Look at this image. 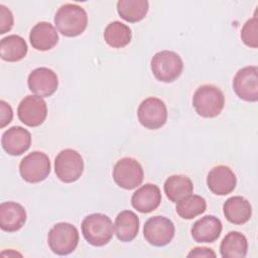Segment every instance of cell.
Returning a JSON list of instances; mask_svg holds the SVG:
<instances>
[{"label":"cell","instance_id":"d4e9b609","mask_svg":"<svg viewBox=\"0 0 258 258\" xmlns=\"http://www.w3.org/2000/svg\"><path fill=\"white\" fill-rule=\"evenodd\" d=\"M149 3L146 0H119L117 11L122 19L127 22H138L142 20L148 12Z\"/></svg>","mask_w":258,"mask_h":258},{"label":"cell","instance_id":"30bf717a","mask_svg":"<svg viewBox=\"0 0 258 258\" xmlns=\"http://www.w3.org/2000/svg\"><path fill=\"white\" fill-rule=\"evenodd\" d=\"M140 124L150 130L161 128L167 120V109L163 101L155 97L146 98L137 110Z\"/></svg>","mask_w":258,"mask_h":258},{"label":"cell","instance_id":"83f0119b","mask_svg":"<svg viewBox=\"0 0 258 258\" xmlns=\"http://www.w3.org/2000/svg\"><path fill=\"white\" fill-rule=\"evenodd\" d=\"M241 39L249 47L257 48L258 47V19L257 16H254L251 19H248L242 27L241 30Z\"/></svg>","mask_w":258,"mask_h":258},{"label":"cell","instance_id":"8fae6325","mask_svg":"<svg viewBox=\"0 0 258 258\" xmlns=\"http://www.w3.org/2000/svg\"><path fill=\"white\" fill-rule=\"evenodd\" d=\"M233 90L246 102L258 101V69L248 66L240 69L233 79Z\"/></svg>","mask_w":258,"mask_h":258},{"label":"cell","instance_id":"ffe728a7","mask_svg":"<svg viewBox=\"0 0 258 258\" xmlns=\"http://www.w3.org/2000/svg\"><path fill=\"white\" fill-rule=\"evenodd\" d=\"M223 212L230 223L242 225L250 220L252 216V207L245 198L235 196L229 198L224 203Z\"/></svg>","mask_w":258,"mask_h":258},{"label":"cell","instance_id":"484cf974","mask_svg":"<svg viewBox=\"0 0 258 258\" xmlns=\"http://www.w3.org/2000/svg\"><path fill=\"white\" fill-rule=\"evenodd\" d=\"M131 37L132 32L129 26L120 21L109 23L104 30V39L106 43L113 48L126 46L131 41Z\"/></svg>","mask_w":258,"mask_h":258},{"label":"cell","instance_id":"f1b7e54d","mask_svg":"<svg viewBox=\"0 0 258 258\" xmlns=\"http://www.w3.org/2000/svg\"><path fill=\"white\" fill-rule=\"evenodd\" d=\"M14 23L12 12L4 5H0V33L4 34L11 30Z\"/></svg>","mask_w":258,"mask_h":258},{"label":"cell","instance_id":"d6986e66","mask_svg":"<svg viewBox=\"0 0 258 258\" xmlns=\"http://www.w3.org/2000/svg\"><path fill=\"white\" fill-rule=\"evenodd\" d=\"M29 41L33 48L40 51L51 49L58 41V34L52 24L46 21L36 23L29 33Z\"/></svg>","mask_w":258,"mask_h":258},{"label":"cell","instance_id":"6da1fadb","mask_svg":"<svg viewBox=\"0 0 258 258\" xmlns=\"http://www.w3.org/2000/svg\"><path fill=\"white\" fill-rule=\"evenodd\" d=\"M54 24L62 35L75 37L85 31L88 15L82 6L72 3L63 4L54 15Z\"/></svg>","mask_w":258,"mask_h":258},{"label":"cell","instance_id":"7a4b0ae2","mask_svg":"<svg viewBox=\"0 0 258 258\" xmlns=\"http://www.w3.org/2000/svg\"><path fill=\"white\" fill-rule=\"evenodd\" d=\"M225 105L223 92L214 85L199 87L192 96V106L196 112L204 118L218 116Z\"/></svg>","mask_w":258,"mask_h":258},{"label":"cell","instance_id":"44dd1931","mask_svg":"<svg viewBox=\"0 0 258 258\" xmlns=\"http://www.w3.org/2000/svg\"><path fill=\"white\" fill-rule=\"evenodd\" d=\"M139 231V218L129 210L122 211L115 219L114 232L121 242H130L135 239Z\"/></svg>","mask_w":258,"mask_h":258},{"label":"cell","instance_id":"277c9868","mask_svg":"<svg viewBox=\"0 0 258 258\" xmlns=\"http://www.w3.org/2000/svg\"><path fill=\"white\" fill-rule=\"evenodd\" d=\"M150 67L156 80L163 83H171L181 75L183 62L176 52L161 50L152 56Z\"/></svg>","mask_w":258,"mask_h":258},{"label":"cell","instance_id":"f546056e","mask_svg":"<svg viewBox=\"0 0 258 258\" xmlns=\"http://www.w3.org/2000/svg\"><path fill=\"white\" fill-rule=\"evenodd\" d=\"M0 127L4 128L8 125L13 118V111L11 106L4 100L0 101Z\"/></svg>","mask_w":258,"mask_h":258},{"label":"cell","instance_id":"5b68a950","mask_svg":"<svg viewBox=\"0 0 258 258\" xmlns=\"http://www.w3.org/2000/svg\"><path fill=\"white\" fill-rule=\"evenodd\" d=\"M79 231L70 224L60 222L55 224L47 234V243L50 250L56 255L72 253L79 244Z\"/></svg>","mask_w":258,"mask_h":258},{"label":"cell","instance_id":"8992f818","mask_svg":"<svg viewBox=\"0 0 258 258\" xmlns=\"http://www.w3.org/2000/svg\"><path fill=\"white\" fill-rule=\"evenodd\" d=\"M54 171L60 181L66 183L75 182L84 171L83 157L74 149H63L55 157Z\"/></svg>","mask_w":258,"mask_h":258},{"label":"cell","instance_id":"603a6c76","mask_svg":"<svg viewBox=\"0 0 258 258\" xmlns=\"http://www.w3.org/2000/svg\"><path fill=\"white\" fill-rule=\"evenodd\" d=\"M247 252V239L240 232H229L220 245V253L223 258H244Z\"/></svg>","mask_w":258,"mask_h":258},{"label":"cell","instance_id":"9c48e42d","mask_svg":"<svg viewBox=\"0 0 258 258\" xmlns=\"http://www.w3.org/2000/svg\"><path fill=\"white\" fill-rule=\"evenodd\" d=\"M174 225L166 217L154 216L149 218L143 227V235L145 240L152 246L162 247L174 237Z\"/></svg>","mask_w":258,"mask_h":258},{"label":"cell","instance_id":"7c38bea8","mask_svg":"<svg viewBox=\"0 0 258 258\" xmlns=\"http://www.w3.org/2000/svg\"><path fill=\"white\" fill-rule=\"evenodd\" d=\"M17 115L24 125L37 127L44 122L47 116L46 103L39 96L28 95L19 103Z\"/></svg>","mask_w":258,"mask_h":258},{"label":"cell","instance_id":"ac0fdd59","mask_svg":"<svg viewBox=\"0 0 258 258\" xmlns=\"http://www.w3.org/2000/svg\"><path fill=\"white\" fill-rule=\"evenodd\" d=\"M26 222V211L18 203L4 202L0 205V228L5 232H16Z\"/></svg>","mask_w":258,"mask_h":258},{"label":"cell","instance_id":"2e32d148","mask_svg":"<svg viewBox=\"0 0 258 258\" xmlns=\"http://www.w3.org/2000/svg\"><path fill=\"white\" fill-rule=\"evenodd\" d=\"M222 229L221 220L215 216L208 215L195 222L190 233L198 243H213L220 237Z\"/></svg>","mask_w":258,"mask_h":258},{"label":"cell","instance_id":"e0dca14e","mask_svg":"<svg viewBox=\"0 0 258 258\" xmlns=\"http://www.w3.org/2000/svg\"><path fill=\"white\" fill-rule=\"evenodd\" d=\"M161 202V192L157 185L146 183L140 186L131 198L132 207L140 213L147 214L158 208Z\"/></svg>","mask_w":258,"mask_h":258},{"label":"cell","instance_id":"ba28073f","mask_svg":"<svg viewBox=\"0 0 258 258\" xmlns=\"http://www.w3.org/2000/svg\"><path fill=\"white\" fill-rule=\"evenodd\" d=\"M144 172L141 164L132 157L119 159L113 169V179L124 189H133L143 181Z\"/></svg>","mask_w":258,"mask_h":258},{"label":"cell","instance_id":"5bb4252c","mask_svg":"<svg viewBox=\"0 0 258 258\" xmlns=\"http://www.w3.org/2000/svg\"><path fill=\"white\" fill-rule=\"evenodd\" d=\"M207 184L213 194L217 196H226L235 189L237 177L229 166L218 165L209 171Z\"/></svg>","mask_w":258,"mask_h":258},{"label":"cell","instance_id":"7402d4cb","mask_svg":"<svg viewBox=\"0 0 258 258\" xmlns=\"http://www.w3.org/2000/svg\"><path fill=\"white\" fill-rule=\"evenodd\" d=\"M163 189L167 199L176 204L192 194L194 184L189 177L181 174H174L166 178Z\"/></svg>","mask_w":258,"mask_h":258},{"label":"cell","instance_id":"4dcf8cb0","mask_svg":"<svg viewBox=\"0 0 258 258\" xmlns=\"http://www.w3.org/2000/svg\"><path fill=\"white\" fill-rule=\"evenodd\" d=\"M187 257H207V258L213 257V258H215L216 253L212 249L207 248V247H196L187 254Z\"/></svg>","mask_w":258,"mask_h":258},{"label":"cell","instance_id":"52a82bcc","mask_svg":"<svg viewBox=\"0 0 258 258\" xmlns=\"http://www.w3.org/2000/svg\"><path fill=\"white\" fill-rule=\"evenodd\" d=\"M50 168L48 156L41 151H32L24 156L19 164L21 177L30 183L44 180L48 176Z\"/></svg>","mask_w":258,"mask_h":258},{"label":"cell","instance_id":"4316f807","mask_svg":"<svg viewBox=\"0 0 258 258\" xmlns=\"http://www.w3.org/2000/svg\"><path fill=\"white\" fill-rule=\"evenodd\" d=\"M207 209L206 200L198 195H189L183 200L176 203V213L184 220H191L203 214Z\"/></svg>","mask_w":258,"mask_h":258},{"label":"cell","instance_id":"cb8c5ba5","mask_svg":"<svg viewBox=\"0 0 258 258\" xmlns=\"http://www.w3.org/2000/svg\"><path fill=\"white\" fill-rule=\"evenodd\" d=\"M27 49L26 41L20 35H8L2 38L0 42V56L5 61L15 62L21 60L26 55Z\"/></svg>","mask_w":258,"mask_h":258},{"label":"cell","instance_id":"3957f363","mask_svg":"<svg viewBox=\"0 0 258 258\" xmlns=\"http://www.w3.org/2000/svg\"><path fill=\"white\" fill-rule=\"evenodd\" d=\"M82 233L88 243L101 247L111 241L114 226L108 216L100 213L91 214L82 222Z\"/></svg>","mask_w":258,"mask_h":258},{"label":"cell","instance_id":"9a60e30c","mask_svg":"<svg viewBox=\"0 0 258 258\" xmlns=\"http://www.w3.org/2000/svg\"><path fill=\"white\" fill-rule=\"evenodd\" d=\"M1 144L10 155H21L31 144V134L21 126H12L2 134Z\"/></svg>","mask_w":258,"mask_h":258},{"label":"cell","instance_id":"4fadbf2b","mask_svg":"<svg viewBox=\"0 0 258 258\" xmlns=\"http://www.w3.org/2000/svg\"><path fill=\"white\" fill-rule=\"evenodd\" d=\"M29 90L39 97H49L57 89L58 79L56 74L48 68L33 70L27 79Z\"/></svg>","mask_w":258,"mask_h":258}]
</instances>
